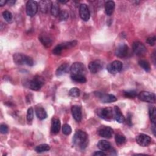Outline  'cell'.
<instances>
[{
  "mask_svg": "<svg viewBox=\"0 0 156 156\" xmlns=\"http://www.w3.org/2000/svg\"><path fill=\"white\" fill-rule=\"evenodd\" d=\"M73 143L79 148L82 149H85L88 144V135L81 130H77L73 136Z\"/></svg>",
  "mask_w": 156,
  "mask_h": 156,
  "instance_id": "cell-1",
  "label": "cell"
},
{
  "mask_svg": "<svg viewBox=\"0 0 156 156\" xmlns=\"http://www.w3.org/2000/svg\"><path fill=\"white\" fill-rule=\"evenodd\" d=\"M13 60L15 63L16 65H27L28 66H32L34 65V61L32 58L24 55L22 53H15L13 55Z\"/></svg>",
  "mask_w": 156,
  "mask_h": 156,
  "instance_id": "cell-2",
  "label": "cell"
},
{
  "mask_svg": "<svg viewBox=\"0 0 156 156\" xmlns=\"http://www.w3.org/2000/svg\"><path fill=\"white\" fill-rule=\"evenodd\" d=\"M26 83V86L30 89L34 91H38L44 84V79L43 77L37 75L33 78L32 80H29Z\"/></svg>",
  "mask_w": 156,
  "mask_h": 156,
  "instance_id": "cell-3",
  "label": "cell"
},
{
  "mask_svg": "<svg viewBox=\"0 0 156 156\" xmlns=\"http://www.w3.org/2000/svg\"><path fill=\"white\" fill-rule=\"evenodd\" d=\"M97 114L101 118L108 121H111L114 118V111L110 107L98 109Z\"/></svg>",
  "mask_w": 156,
  "mask_h": 156,
  "instance_id": "cell-4",
  "label": "cell"
},
{
  "mask_svg": "<svg viewBox=\"0 0 156 156\" xmlns=\"http://www.w3.org/2000/svg\"><path fill=\"white\" fill-rule=\"evenodd\" d=\"M94 95L102 103H111L117 101L116 96L111 94H105L99 91H95Z\"/></svg>",
  "mask_w": 156,
  "mask_h": 156,
  "instance_id": "cell-5",
  "label": "cell"
},
{
  "mask_svg": "<svg viewBox=\"0 0 156 156\" xmlns=\"http://www.w3.org/2000/svg\"><path fill=\"white\" fill-rule=\"evenodd\" d=\"M138 99L143 102H149V103H154L155 101V95L153 93H151L149 91H141L137 95Z\"/></svg>",
  "mask_w": 156,
  "mask_h": 156,
  "instance_id": "cell-6",
  "label": "cell"
},
{
  "mask_svg": "<svg viewBox=\"0 0 156 156\" xmlns=\"http://www.w3.org/2000/svg\"><path fill=\"white\" fill-rule=\"evenodd\" d=\"M122 67L123 65L121 62L119 60H114L107 65V69L110 73L115 74L120 72L122 70Z\"/></svg>",
  "mask_w": 156,
  "mask_h": 156,
  "instance_id": "cell-7",
  "label": "cell"
},
{
  "mask_svg": "<svg viewBox=\"0 0 156 156\" xmlns=\"http://www.w3.org/2000/svg\"><path fill=\"white\" fill-rule=\"evenodd\" d=\"M98 134L104 138H110L113 134V130L109 126H101L98 130Z\"/></svg>",
  "mask_w": 156,
  "mask_h": 156,
  "instance_id": "cell-8",
  "label": "cell"
},
{
  "mask_svg": "<svg viewBox=\"0 0 156 156\" xmlns=\"http://www.w3.org/2000/svg\"><path fill=\"white\" fill-rule=\"evenodd\" d=\"M70 72L71 74H83L86 71L85 65L80 62H75L70 67Z\"/></svg>",
  "mask_w": 156,
  "mask_h": 156,
  "instance_id": "cell-9",
  "label": "cell"
},
{
  "mask_svg": "<svg viewBox=\"0 0 156 156\" xmlns=\"http://www.w3.org/2000/svg\"><path fill=\"white\" fill-rule=\"evenodd\" d=\"M132 49L134 53L138 56H141L144 55L147 51L146 46L142 43L138 41H135L133 43Z\"/></svg>",
  "mask_w": 156,
  "mask_h": 156,
  "instance_id": "cell-10",
  "label": "cell"
},
{
  "mask_svg": "<svg viewBox=\"0 0 156 156\" xmlns=\"http://www.w3.org/2000/svg\"><path fill=\"white\" fill-rule=\"evenodd\" d=\"M38 11V4L34 1H29L26 3V13L29 16H34Z\"/></svg>",
  "mask_w": 156,
  "mask_h": 156,
  "instance_id": "cell-11",
  "label": "cell"
},
{
  "mask_svg": "<svg viewBox=\"0 0 156 156\" xmlns=\"http://www.w3.org/2000/svg\"><path fill=\"white\" fill-rule=\"evenodd\" d=\"M151 138L149 135L144 133L139 134L136 137V143L143 147H146L149 146L151 143Z\"/></svg>",
  "mask_w": 156,
  "mask_h": 156,
  "instance_id": "cell-12",
  "label": "cell"
},
{
  "mask_svg": "<svg viewBox=\"0 0 156 156\" xmlns=\"http://www.w3.org/2000/svg\"><path fill=\"white\" fill-rule=\"evenodd\" d=\"M128 52L129 47L125 43L119 44L115 50V55L120 58L126 57L128 55Z\"/></svg>",
  "mask_w": 156,
  "mask_h": 156,
  "instance_id": "cell-13",
  "label": "cell"
},
{
  "mask_svg": "<svg viewBox=\"0 0 156 156\" xmlns=\"http://www.w3.org/2000/svg\"><path fill=\"white\" fill-rule=\"evenodd\" d=\"M103 67L102 63L99 60H95L91 62L88 65V69L93 74H96L100 71Z\"/></svg>",
  "mask_w": 156,
  "mask_h": 156,
  "instance_id": "cell-14",
  "label": "cell"
},
{
  "mask_svg": "<svg viewBox=\"0 0 156 156\" xmlns=\"http://www.w3.org/2000/svg\"><path fill=\"white\" fill-rule=\"evenodd\" d=\"M79 15L82 20L87 21L90 19V13L88 6L85 4H82L79 7Z\"/></svg>",
  "mask_w": 156,
  "mask_h": 156,
  "instance_id": "cell-15",
  "label": "cell"
},
{
  "mask_svg": "<svg viewBox=\"0 0 156 156\" xmlns=\"http://www.w3.org/2000/svg\"><path fill=\"white\" fill-rule=\"evenodd\" d=\"M39 40L43 46L46 48H49L52 44V38L48 34H41L38 37Z\"/></svg>",
  "mask_w": 156,
  "mask_h": 156,
  "instance_id": "cell-16",
  "label": "cell"
},
{
  "mask_svg": "<svg viewBox=\"0 0 156 156\" xmlns=\"http://www.w3.org/2000/svg\"><path fill=\"white\" fill-rule=\"evenodd\" d=\"M71 113L74 119L79 122L82 119V110L81 107L77 105H73L71 107Z\"/></svg>",
  "mask_w": 156,
  "mask_h": 156,
  "instance_id": "cell-17",
  "label": "cell"
},
{
  "mask_svg": "<svg viewBox=\"0 0 156 156\" xmlns=\"http://www.w3.org/2000/svg\"><path fill=\"white\" fill-rule=\"evenodd\" d=\"M60 121L57 117H54L52 119L51 123V132L54 134H57L59 132L60 129Z\"/></svg>",
  "mask_w": 156,
  "mask_h": 156,
  "instance_id": "cell-18",
  "label": "cell"
},
{
  "mask_svg": "<svg viewBox=\"0 0 156 156\" xmlns=\"http://www.w3.org/2000/svg\"><path fill=\"white\" fill-rule=\"evenodd\" d=\"M114 118L119 123H122L125 121V118L123 116L120 108L118 106H115L114 109Z\"/></svg>",
  "mask_w": 156,
  "mask_h": 156,
  "instance_id": "cell-19",
  "label": "cell"
},
{
  "mask_svg": "<svg viewBox=\"0 0 156 156\" xmlns=\"http://www.w3.org/2000/svg\"><path fill=\"white\" fill-rule=\"evenodd\" d=\"M37 117L40 120H43L47 117V113L46 110L41 106H37L35 109Z\"/></svg>",
  "mask_w": 156,
  "mask_h": 156,
  "instance_id": "cell-20",
  "label": "cell"
},
{
  "mask_svg": "<svg viewBox=\"0 0 156 156\" xmlns=\"http://www.w3.org/2000/svg\"><path fill=\"white\" fill-rule=\"evenodd\" d=\"M115 4L114 1H108L105 4V13L110 16L113 13V11L115 10Z\"/></svg>",
  "mask_w": 156,
  "mask_h": 156,
  "instance_id": "cell-21",
  "label": "cell"
},
{
  "mask_svg": "<svg viewBox=\"0 0 156 156\" xmlns=\"http://www.w3.org/2000/svg\"><path fill=\"white\" fill-rule=\"evenodd\" d=\"M52 2L49 1H40V10L43 13H47L48 10H51Z\"/></svg>",
  "mask_w": 156,
  "mask_h": 156,
  "instance_id": "cell-22",
  "label": "cell"
},
{
  "mask_svg": "<svg viewBox=\"0 0 156 156\" xmlns=\"http://www.w3.org/2000/svg\"><path fill=\"white\" fill-rule=\"evenodd\" d=\"M70 69L69 66L67 63H63L56 70L55 74L57 76H62L64 74H66V73L68 72L69 69Z\"/></svg>",
  "mask_w": 156,
  "mask_h": 156,
  "instance_id": "cell-23",
  "label": "cell"
},
{
  "mask_svg": "<svg viewBox=\"0 0 156 156\" xmlns=\"http://www.w3.org/2000/svg\"><path fill=\"white\" fill-rule=\"evenodd\" d=\"M97 146L99 149H101L102 151H108L112 148L110 143L108 141H107V140H100L98 143Z\"/></svg>",
  "mask_w": 156,
  "mask_h": 156,
  "instance_id": "cell-24",
  "label": "cell"
},
{
  "mask_svg": "<svg viewBox=\"0 0 156 156\" xmlns=\"http://www.w3.org/2000/svg\"><path fill=\"white\" fill-rule=\"evenodd\" d=\"M51 13L52 15L54 16H58L60 13V7L58 4V2L55 1L54 2H52L51 7Z\"/></svg>",
  "mask_w": 156,
  "mask_h": 156,
  "instance_id": "cell-25",
  "label": "cell"
},
{
  "mask_svg": "<svg viewBox=\"0 0 156 156\" xmlns=\"http://www.w3.org/2000/svg\"><path fill=\"white\" fill-rule=\"evenodd\" d=\"M71 78L73 81L80 83H83L87 81L85 76L83 74H71Z\"/></svg>",
  "mask_w": 156,
  "mask_h": 156,
  "instance_id": "cell-26",
  "label": "cell"
},
{
  "mask_svg": "<svg viewBox=\"0 0 156 156\" xmlns=\"http://www.w3.org/2000/svg\"><path fill=\"white\" fill-rule=\"evenodd\" d=\"M35 150L37 153H42L49 151L50 146L47 144H41L36 146Z\"/></svg>",
  "mask_w": 156,
  "mask_h": 156,
  "instance_id": "cell-27",
  "label": "cell"
},
{
  "mask_svg": "<svg viewBox=\"0 0 156 156\" xmlns=\"http://www.w3.org/2000/svg\"><path fill=\"white\" fill-rule=\"evenodd\" d=\"M149 115L151 122L155 124L156 122V110L155 106H151L149 108Z\"/></svg>",
  "mask_w": 156,
  "mask_h": 156,
  "instance_id": "cell-28",
  "label": "cell"
},
{
  "mask_svg": "<svg viewBox=\"0 0 156 156\" xmlns=\"http://www.w3.org/2000/svg\"><path fill=\"white\" fill-rule=\"evenodd\" d=\"M115 141H116V144L118 145L123 144L126 142V137L121 133H116L115 135Z\"/></svg>",
  "mask_w": 156,
  "mask_h": 156,
  "instance_id": "cell-29",
  "label": "cell"
},
{
  "mask_svg": "<svg viewBox=\"0 0 156 156\" xmlns=\"http://www.w3.org/2000/svg\"><path fill=\"white\" fill-rule=\"evenodd\" d=\"M138 65L146 71L149 72L151 69L149 62L145 60H140L138 61Z\"/></svg>",
  "mask_w": 156,
  "mask_h": 156,
  "instance_id": "cell-30",
  "label": "cell"
},
{
  "mask_svg": "<svg viewBox=\"0 0 156 156\" xmlns=\"http://www.w3.org/2000/svg\"><path fill=\"white\" fill-rule=\"evenodd\" d=\"M123 95L127 98H135L137 96V93L135 90H127L123 92Z\"/></svg>",
  "mask_w": 156,
  "mask_h": 156,
  "instance_id": "cell-31",
  "label": "cell"
},
{
  "mask_svg": "<svg viewBox=\"0 0 156 156\" xmlns=\"http://www.w3.org/2000/svg\"><path fill=\"white\" fill-rule=\"evenodd\" d=\"M80 94V90L76 87H73L71 88L69 91V95L73 98H76L79 96Z\"/></svg>",
  "mask_w": 156,
  "mask_h": 156,
  "instance_id": "cell-32",
  "label": "cell"
},
{
  "mask_svg": "<svg viewBox=\"0 0 156 156\" xmlns=\"http://www.w3.org/2000/svg\"><path fill=\"white\" fill-rule=\"evenodd\" d=\"M2 16L7 22H10L13 18L12 13L8 10H5L2 12Z\"/></svg>",
  "mask_w": 156,
  "mask_h": 156,
  "instance_id": "cell-33",
  "label": "cell"
},
{
  "mask_svg": "<svg viewBox=\"0 0 156 156\" xmlns=\"http://www.w3.org/2000/svg\"><path fill=\"white\" fill-rule=\"evenodd\" d=\"M33 118H34V110L32 107H30L28 108L27 111L26 119L28 122H32Z\"/></svg>",
  "mask_w": 156,
  "mask_h": 156,
  "instance_id": "cell-34",
  "label": "cell"
},
{
  "mask_svg": "<svg viewBox=\"0 0 156 156\" xmlns=\"http://www.w3.org/2000/svg\"><path fill=\"white\" fill-rule=\"evenodd\" d=\"M71 132H72V129L69 124H63L62 127V132L63 134L66 135H68L71 133Z\"/></svg>",
  "mask_w": 156,
  "mask_h": 156,
  "instance_id": "cell-35",
  "label": "cell"
},
{
  "mask_svg": "<svg viewBox=\"0 0 156 156\" xmlns=\"http://www.w3.org/2000/svg\"><path fill=\"white\" fill-rule=\"evenodd\" d=\"M63 50V49L61 44H59L54 48V49L52 50V53L54 55H60Z\"/></svg>",
  "mask_w": 156,
  "mask_h": 156,
  "instance_id": "cell-36",
  "label": "cell"
},
{
  "mask_svg": "<svg viewBox=\"0 0 156 156\" xmlns=\"http://www.w3.org/2000/svg\"><path fill=\"white\" fill-rule=\"evenodd\" d=\"M58 16L60 21H65L68 18L69 15L66 11H62L60 12Z\"/></svg>",
  "mask_w": 156,
  "mask_h": 156,
  "instance_id": "cell-37",
  "label": "cell"
},
{
  "mask_svg": "<svg viewBox=\"0 0 156 156\" xmlns=\"http://www.w3.org/2000/svg\"><path fill=\"white\" fill-rule=\"evenodd\" d=\"M146 42L150 45V46H154L155 44V37L152 36L148 37L146 39Z\"/></svg>",
  "mask_w": 156,
  "mask_h": 156,
  "instance_id": "cell-38",
  "label": "cell"
},
{
  "mask_svg": "<svg viewBox=\"0 0 156 156\" xmlns=\"http://www.w3.org/2000/svg\"><path fill=\"white\" fill-rule=\"evenodd\" d=\"M0 131L1 133L2 134H5L8 132V127L6 124H2L0 126Z\"/></svg>",
  "mask_w": 156,
  "mask_h": 156,
  "instance_id": "cell-39",
  "label": "cell"
},
{
  "mask_svg": "<svg viewBox=\"0 0 156 156\" xmlns=\"http://www.w3.org/2000/svg\"><path fill=\"white\" fill-rule=\"evenodd\" d=\"M132 115H130V113H128L127 116V119H126V123L129 125V126H132Z\"/></svg>",
  "mask_w": 156,
  "mask_h": 156,
  "instance_id": "cell-40",
  "label": "cell"
},
{
  "mask_svg": "<svg viewBox=\"0 0 156 156\" xmlns=\"http://www.w3.org/2000/svg\"><path fill=\"white\" fill-rule=\"evenodd\" d=\"M107 154L104 153L103 151H96L93 154V155L94 156H105Z\"/></svg>",
  "mask_w": 156,
  "mask_h": 156,
  "instance_id": "cell-41",
  "label": "cell"
},
{
  "mask_svg": "<svg viewBox=\"0 0 156 156\" xmlns=\"http://www.w3.org/2000/svg\"><path fill=\"white\" fill-rule=\"evenodd\" d=\"M15 1H14V0H10V1H7V4L9 5H14L15 4Z\"/></svg>",
  "mask_w": 156,
  "mask_h": 156,
  "instance_id": "cell-42",
  "label": "cell"
},
{
  "mask_svg": "<svg viewBox=\"0 0 156 156\" xmlns=\"http://www.w3.org/2000/svg\"><path fill=\"white\" fill-rule=\"evenodd\" d=\"M7 1H5V0H1L0 1V6H4L5 4H7Z\"/></svg>",
  "mask_w": 156,
  "mask_h": 156,
  "instance_id": "cell-43",
  "label": "cell"
},
{
  "mask_svg": "<svg viewBox=\"0 0 156 156\" xmlns=\"http://www.w3.org/2000/svg\"><path fill=\"white\" fill-rule=\"evenodd\" d=\"M155 125L154 124H153V126H152V132H153V133H154V136H155Z\"/></svg>",
  "mask_w": 156,
  "mask_h": 156,
  "instance_id": "cell-44",
  "label": "cell"
},
{
  "mask_svg": "<svg viewBox=\"0 0 156 156\" xmlns=\"http://www.w3.org/2000/svg\"><path fill=\"white\" fill-rule=\"evenodd\" d=\"M68 1H58V2H61V3H63V4L66 3Z\"/></svg>",
  "mask_w": 156,
  "mask_h": 156,
  "instance_id": "cell-45",
  "label": "cell"
}]
</instances>
